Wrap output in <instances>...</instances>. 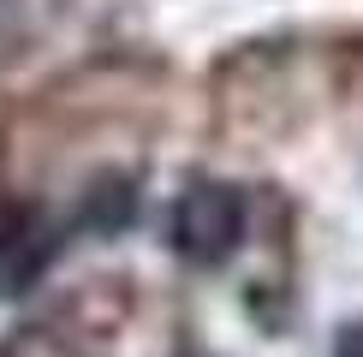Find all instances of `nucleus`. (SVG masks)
<instances>
[{
	"label": "nucleus",
	"instance_id": "nucleus-1",
	"mask_svg": "<svg viewBox=\"0 0 363 357\" xmlns=\"http://www.w3.org/2000/svg\"><path fill=\"white\" fill-rule=\"evenodd\" d=\"M245 227H250V203L238 185H226V178H196L185 197L173 203V238L167 244L185 256L191 268H220L238 256V244H245Z\"/></svg>",
	"mask_w": 363,
	"mask_h": 357
},
{
	"label": "nucleus",
	"instance_id": "nucleus-2",
	"mask_svg": "<svg viewBox=\"0 0 363 357\" xmlns=\"http://www.w3.org/2000/svg\"><path fill=\"white\" fill-rule=\"evenodd\" d=\"M60 244H66V227H48L36 203L6 208V220H0V292H30L60 256Z\"/></svg>",
	"mask_w": 363,
	"mask_h": 357
},
{
	"label": "nucleus",
	"instance_id": "nucleus-3",
	"mask_svg": "<svg viewBox=\"0 0 363 357\" xmlns=\"http://www.w3.org/2000/svg\"><path fill=\"white\" fill-rule=\"evenodd\" d=\"M131 220H138V178L131 173H96L89 185L78 191V208H72V227L78 232H101V238H113V232H125Z\"/></svg>",
	"mask_w": 363,
	"mask_h": 357
},
{
	"label": "nucleus",
	"instance_id": "nucleus-4",
	"mask_svg": "<svg viewBox=\"0 0 363 357\" xmlns=\"http://www.w3.org/2000/svg\"><path fill=\"white\" fill-rule=\"evenodd\" d=\"M334 357H363V322L340 327V339H334Z\"/></svg>",
	"mask_w": 363,
	"mask_h": 357
}]
</instances>
